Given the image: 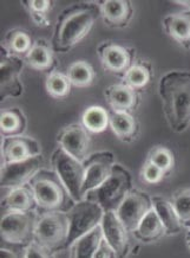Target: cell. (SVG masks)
I'll return each mask as SVG.
<instances>
[{
  "mask_svg": "<svg viewBox=\"0 0 190 258\" xmlns=\"http://www.w3.org/2000/svg\"><path fill=\"white\" fill-rule=\"evenodd\" d=\"M152 203H154V210L167 230V236L178 235L184 227H183L181 219L176 213L170 199L161 196H154Z\"/></svg>",
  "mask_w": 190,
  "mask_h": 258,
  "instance_id": "d4e9b609",
  "label": "cell"
},
{
  "mask_svg": "<svg viewBox=\"0 0 190 258\" xmlns=\"http://www.w3.org/2000/svg\"><path fill=\"white\" fill-rule=\"evenodd\" d=\"M154 209L152 197L138 188H134L129 193L124 202L116 211V215L127 230L131 233L140 225L145 216Z\"/></svg>",
  "mask_w": 190,
  "mask_h": 258,
  "instance_id": "8fae6325",
  "label": "cell"
},
{
  "mask_svg": "<svg viewBox=\"0 0 190 258\" xmlns=\"http://www.w3.org/2000/svg\"><path fill=\"white\" fill-rule=\"evenodd\" d=\"M176 213L183 224V227H190V188L179 189L170 198Z\"/></svg>",
  "mask_w": 190,
  "mask_h": 258,
  "instance_id": "836d02e7",
  "label": "cell"
},
{
  "mask_svg": "<svg viewBox=\"0 0 190 258\" xmlns=\"http://www.w3.org/2000/svg\"><path fill=\"white\" fill-rule=\"evenodd\" d=\"M42 155V147L36 139L27 135L6 137L2 139V164L25 161Z\"/></svg>",
  "mask_w": 190,
  "mask_h": 258,
  "instance_id": "9a60e30c",
  "label": "cell"
},
{
  "mask_svg": "<svg viewBox=\"0 0 190 258\" xmlns=\"http://www.w3.org/2000/svg\"><path fill=\"white\" fill-rule=\"evenodd\" d=\"M162 25L164 32L179 46L190 50V9L165 16Z\"/></svg>",
  "mask_w": 190,
  "mask_h": 258,
  "instance_id": "d6986e66",
  "label": "cell"
},
{
  "mask_svg": "<svg viewBox=\"0 0 190 258\" xmlns=\"http://www.w3.org/2000/svg\"><path fill=\"white\" fill-rule=\"evenodd\" d=\"M0 258H25V247L2 246Z\"/></svg>",
  "mask_w": 190,
  "mask_h": 258,
  "instance_id": "8d00e7d4",
  "label": "cell"
},
{
  "mask_svg": "<svg viewBox=\"0 0 190 258\" xmlns=\"http://www.w3.org/2000/svg\"><path fill=\"white\" fill-rule=\"evenodd\" d=\"M188 230H190V227H189V229H188Z\"/></svg>",
  "mask_w": 190,
  "mask_h": 258,
  "instance_id": "60d3db41",
  "label": "cell"
},
{
  "mask_svg": "<svg viewBox=\"0 0 190 258\" xmlns=\"http://www.w3.org/2000/svg\"><path fill=\"white\" fill-rule=\"evenodd\" d=\"M24 59L11 56L3 49L0 50V98L3 101L17 98L24 93L22 82Z\"/></svg>",
  "mask_w": 190,
  "mask_h": 258,
  "instance_id": "30bf717a",
  "label": "cell"
},
{
  "mask_svg": "<svg viewBox=\"0 0 190 258\" xmlns=\"http://www.w3.org/2000/svg\"><path fill=\"white\" fill-rule=\"evenodd\" d=\"M37 202V213H67L73 208L74 199L53 169L43 168L29 182Z\"/></svg>",
  "mask_w": 190,
  "mask_h": 258,
  "instance_id": "3957f363",
  "label": "cell"
},
{
  "mask_svg": "<svg viewBox=\"0 0 190 258\" xmlns=\"http://www.w3.org/2000/svg\"><path fill=\"white\" fill-rule=\"evenodd\" d=\"M101 18L108 28L125 29L130 25L135 9L130 0H100Z\"/></svg>",
  "mask_w": 190,
  "mask_h": 258,
  "instance_id": "e0dca14e",
  "label": "cell"
},
{
  "mask_svg": "<svg viewBox=\"0 0 190 258\" xmlns=\"http://www.w3.org/2000/svg\"><path fill=\"white\" fill-rule=\"evenodd\" d=\"M56 141L58 147L81 162L91 155L90 133L81 123H71L60 129Z\"/></svg>",
  "mask_w": 190,
  "mask_h": 258,
  "instance_id": "5bb4252c",
  "label": "cell"
},
{
  "mask_svg": "<svg viewBox=\"0 0 190 258\" xmlns=\"http://www.w3.org/2000/svg\"><path fill=\"white\" fill-rule=\"evenodd\" d=\"M110 128L124 144H131L140 137L141 125L134 114L110 113Z\"/></svg>",
  "mask_w": 190,
  "mask_h": 258,
  "instance_id": "7402d4cb",
  "label": "cell"
},
{
  "mask_svg": "<svg viewBox=\"0 0 190 258\" xmlns=\"http://www.w3.org/2000/svg\"><path fill=\"white\" fill-rule=\"evenodd\" d=\"M81 124L90 134H100L110 127V113L101 106H91L84 111Z\"/></svg>",
  "mask_w": 190,
  "mask_h": 258,
  "instance_id": "f1b7e54d",
  "label": "cell"
},
{
  "mask_svg": "<svg viewBox=\"0 0 190 258\" xmlns=\"http://www.w3.org/2000/svg\"><path fill=\"white\" fill-rule=\"evenodd\" d=\"M38 217L36 211L4 213L0 223L2 239L9 245L27 247L35 242Z\"/></svg>",
  "mask_w": 190,
  "mask_h": 258,
  "instance_id": "8992f818",
  "label": "cell"
},
{
  "mask_svg": "<svg viewBox=\"0 0 190 258\" xmlns=\"http://www.w3.org/2000/svg\"><path fill=\"white\" fill-rule=\"evenodd\" d=\"M185 244H186V247H188V250L190 251V230H188V232H186L185 235Z\"/></svg>",
  "mask_w": 190,
  "mask_h": 258,
  "instance_id": "f35d334b",
  "label": "cell"
},
{
  "mask_svg": "<svg viewBox=\"0 0 190 258\" xmlns=\"http://www.w3.org/2000/svg\"><path fill=\"white\" fill-rule=\"evenodd\" d=\"M101 18L97 2H80L67 6L57 17L51 44L54 52L66 53L90 35Z\"/></svg>",
  "mask_w": 190,
  "mask_h": 258,
  "instance_id": "6da1fadb",
  "label": "cell"
},
{
  "mask_svg": "<svg viewBox=\"0 0 190 258\" xmlns=\"http://www.w3.org/2000/svg\"><path fill=\"white\" fill-rule=\"evenodd\" d=\"M45 89L51 97L56 98V100H63L70 95L72 84H71L66 74L56 70L53 73L47 74Z\"/></svg>",
  "mask_w": 190,
  "mask_h": 258,
  "instance_id": "1f68e13d",
  "label": "cell"
},
{
  "mask_svg": "<svg viewBox=\"0 0 190 258\" xmlns=\"http://www.w3.org/2000/svg\"><path fill=\"white\" fill-rule=\"evenodd\" d=\"M104 98L111 113L134 114L141 103L140 93L122 82L109 86L104 90Z\"/></svg>",
  "mask_w": 190,
  "mask_h": 258,
  "instance_id": "ac0fdd59",
  "label": "cell"
},
{
  "mask_svg": "<svg viewBox=\"0 0 190 258\" xmlns=\"http://www.w3.org/2000/svg\"><path fill=\"white\" fill-rule=\"evenodd\" d=\"M103 238L113 247L117 258H127L130 252V235L116 212H105L101 224Z\"/></svg>",
  "mask_w": 190,
  "mask_h": 258,
  "instance_id": "2e32d148",
  "label": "cell"
},
{
  "mask_svg": "<svg viewBox=\"0 0 190 258\" xmlns=\"http://www.w3.org/2000/svg\"><path fill=\"white\" fill-rule=\"evenodd\" d=\"M93 258H117V254L113 250V247L107 243V240L103 238Z\"/></svg>",
  "mask_w": 190,
  "mask_h": 258,
  "instance_id": "74e56055",
  "label": "cell"
},
{
  "mask_svg": "<svg viewBox=\"0 0 190 258\" xmlns=\"http://www.w3.org/2000/svg\"><path fill=\"white\" fill-rule=\"evenodd\" d=\"M35 44L32 35L23 28H15L9 30L2 42V47L11 56L25 58V56L31 50Z\"/></svg>",
  "mask_w": 190,
  "mask_h": 258,
  "instance_id": "cb8c5ba5",
  "label": "cell"
},
{
  "mask_svg": "<svg viewBox=\"0 0 190 258\" xmlns=\"http://www.w3.org/2000/svg\"><path fill=\"white\" fill-rule=\"evenodd\" d=\"M132 236L135 237L138 242L144 244L156 243L158 240L163 239V237L167 236V230L159 219L157 213L154 209L144 217L143 220L140 223V225L136 227V230L132 232Z\"/></svg>",
  "mask_w": 190,
  "mask_h": 258,
  "instance_id": "603a6c76",
  "label": "cell"
},
{
  "mask_svg": "<svg viewBox=\"0 0 190 258\" xmlns=\"http://www.w3.org/2000/svg\"><path fill=\"white\" fill-rule=\"evenodd\" d=\"M177 4H181L183 6H185V9H190V2H175Z\"/></svg>",
  "mask_w": 190,
  "mask_h": 258,
  "instance_id": "ab89813d",
  "label": "cell"
},
{
  "mask_svg": "<svg viewBox=\"0 0 190 258\" xmlns=\"http://www.w3.org/2000/svg\"><path fill=\"white\" fill-rule=\"evenodd\" d=\"M103 239L102 227L98 226L70 246V258H93Z\"/></svg>",
  "mask_w": 190,
  "mask_h": 258,
  "instance_id": "83f0119b",
  "label": "cell"
},
{
  "mask_svg": "<svg viewBox=\"0 0 190 258\" xmlns=\"http://www.w3.org/2000/svg\"><path fill=\"white\" fill-rule=\"evenodd\" d=\"M158 95L165 121L175 133L190 128V71L172 70L158 82Z\"/></svg>",
  "mask_w": 190,
  "mask_h": 258,
  "instance_id": "7a4b0ae2",
  "label": "cell"
},
{
  "mask_svg": "<svg viewBox=\"0 0 190 258\" xmlns=\"http://www.w3.org/2000/svg\"><path fill=\"white\" fill-rule=\"evenodd\" d=\"M54 254L56 253L36 242L25 247V258H56Z\"/></svg>",
  "mask_w": 190,
  "mask_h": 258,
  "instance_id": "d590c367",
  "label": "cell"
},
{
  "mask_svg": "<svg viewBox=\"0 0 190 258\" xmlns=\"http://www.w3.org/2000/svg\"><path fill=\"white\" fill-rule=\"evenodd\" d=\"M69 232L70 224L66 213H43L38 217L35 242L53 253H58L63 250H67Z\"/></svg>",
  "mask_w": 190,
  "mask_h": 258,
  "instance_id": "5b68a950",
  "label": "cell"
},
{
  "mask_svg": "<svg viewBox=\"0 0 190 258\" xmlns=\"http://www.w3.org/2000/svg\"><path fill=\"white\" fill-rule=\"evenodd\" d=\"M103 69L108 73L122 76L136 63V49L113 40L102 42L96 49Z\"/></svg>",
  "mask_w": 190,
  "mask_h": 258,
  "instance_id": "9c48e42d",
  "label": "cell"
},
{
  "mask_svg": "<svg viewBox=\"0 0 190 258\" xmlns=\"http://www.w3.org/2000/svg\"><path fill=\"white\" fill-rule=\"evenodd\" d=\"M66 75L72 87L76 88L90 87L96 79V71L86 60H77L71 64Z\"/></svg>",
  "mask_w": 190,
  "mask_h": 258,
  "instance_id": "f546056e",
  "label": "cell"
},
{
  "mask_svg": "<svg viewBox=\"0 0 190 258\" xmlns=\"http://www.w3.org/2000/svg\"><path fill=\"white\" fill-rule=\"evenodd\" d=\"M154 76V69L149 62H136L123 76H122V83L127 84L128 87L132 88L136 91L144 89L150 82Z\"/></svg>",
  "mask_w": 190,
  "mask_h": 258,
  "instance_id": "4316f807",
  "label": "cell"
},
{
  "mask_svg": "<svg viewBox=\"0 0 190 258\" xmlns=\"http://www.w3.org/2000/svg\"><path fill=\"white\" fill-rule=\"evenodd\" d=\"M51 165H52L53 171L58 174L63 184L65 185L74 202L78 203L83 200V186L84 180H85L84 162L71 157L65 151L58 147L52 153Z\"/></svg>",
  "mask_w": 190,
  "mask_h": 258,
  "instance_id": "52a82bcc",
  "label": "cell"
},
{
  "mask_svg": "<svg viewBox=\"0 0 190 258\" xmlns=\"http://www.w3.org/2000/svg\"><path fill=\"white\" fill-rule=\"evenodd\" d=\"M116 164L115 154L110 151L92 153L84 161V168H85V180H84L83 186L84 197L103 184L105 180L111 175Z\"/></svg>",
  "mask_w": 190,
  "mask_h": 258,
  "instance_id": "4fadbf2b",
  "label": "cell"
},
{
  "mask_svg": "<svg viewBox=\"0 0 190 258\" xmlns=\"http://www.w3.org/2000/svg\"><path fill=\"white\" fill-rule=\"evenodd\" d=\"M104 213L103 209L98 204L87 199H83L74 204L73 208L66 213L70 224L67 250L81 237L86 236L96 227L101 226Z\"/></svg>",
  "mask_w": 190,
  "mask_h": 258,
  "instance_id": "ba28073f",
  "label": "cell"
},
{
  "mask_svg": "<svg viewBox=\"0 0 190 258\" xmlns=\"http://www.w3.org/2000/svg\"><path fill=\"white\" fill-rule=\"evenodd\" d=\"M43 164L44 158L42 154L25 161L2 165V176H0L2 189L8 192L27 185L31 181L33 176L40 169H43Z\"/></svg>",
  "mask_w": 190,
  "mask_h": 258,
  "instance_id": "7c38bea8",
  "label": "cell"
},
{
  "mask_svg": "<svg viewBox=\"0 0 190 258\" xmlns=\"http://www.w3.org/2000/svg\"><path fill=\"white\" fill-rule=\"evenodd\" d=\"M132 189L134 185L130 171L116 164L111 175L100 187L87 193L84 199L98 204L104 212H116Z\"/></svg>",
  "mask_w": 190,
  "mask_h": 258,
  "instance_id": "277c9868",
  "label": "cell"
},
{
  "mask_svg": "<svg viewBox=\"0 0 190 258\" xmlns=\"http://www.w3.org/2000/svg\"><path fill=\"white\" fill-rule=\"evenodd\" d=\"M24 62L32 69L47 74L56 71L58 67L52 44H50L45 38L35 40V44L25 56Z\"/></svg>",
  "mask_w": 190,
  "mask_h": 258,
  "instance_id": "ffe728a7",
  "label": "cell"
},
{
  "mask_svg": "<svg viewBox=\"0 0 190 258\" xmlns=\"http://www.w3.org/2000/svg\"><path fill=\"white\" fill-rule=\"evenodd\" d=\"M26 127V116L19 108L5 109L0 114V132H2L3 138L24 135Z\"/></svg>",
  "mask_w": 190,
  "mask_h": 258,
  "instance_id": "484cf974",
  "label": "cell"
},
{
  "mask_svg": "<svg viewBox=\"0 0 190 258\" xmlns=\"http://www.w3.org/2000/svg\"><path fill=\"white\" fill-rule=\"evenodd\" d=\"M20 3L31 17L35 25L39 28H46L50 25L49 13L53 9L54 2L52 0H24Z\"/></svg>",
  "mask_w": 190,
  "mask_h": 258,
  "instance_id": "4dcf8cb0",
  "label": "cell"
},
{
  "mask_svg": "<svg viewBox=\"0 0 190 258\" xmlns=\"http://www.w3.org/2000/svg\"><path fill=\"white\" fill-rule=\"evenodd\" d=\"M2 210L4 213L37 212V202L30 185L27 184L22 187L5 192L2 199Z\"/></svg>",
  "mask_w": 190,
  "mask_h": 258,
  "instance_id": "44dd1931",
  "label": "cell"
},
{
  "mask_svg": "<svg viewBox=\"0 0 190 258\" xmlns=\"http://www.w3.org/2000/svg\"><path fill=\"white\" fill-rule=\"evenodd\" d=\"M165 173L159 169L157 166L151 164L150 161L145 160L140 172V178L147 185H157L165 178Z\"/></svg>",
  "mask_w": 190,
  "mask_h": 258,
  "instance_id": "e575fe53",
  "label": "cell"
},
{
  "mask_svg": "<svg viewBox=\"0 0 190 258\" xmlns=\"http://www.w3.org/2000/svg\"><path fill=\"white\" fill-rule=\"evenodd\" d=\"M147 160L157 166L159 169H162L165 173V175L170 174L175 167L174 153L165 146H155L154 148H151Z\"/></svg>",
  "mask_w": 190,
  "mask_h": 258,
  "instance_id": "d6a6232c",
  "label": "cell"
}]
</instances>
